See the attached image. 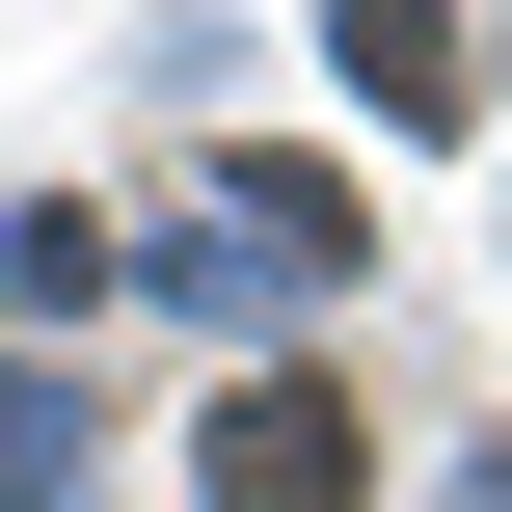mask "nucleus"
Here are the masks:
<instances>
[{"label": "nucleus", "mask_w": 512, "mask_h": 512, "mask_svg": "<svg viewBox=\"0 0 512 512\" xmlns=\"http://www.w3.org/2000/svg\"><path fill=\"white\" fill-rule=\"evenodd\" d=\"M189 512H351V405H324V378H243V405L189 432Z\"/></svg>", "instance_id": "f257e3e1"}, {"label": "nucleus", "mask_w": 512, "mask_h": 512, "mask_svg": "<svg viewBox=\"0 0 512 512\" xmlns=\"http://www.w3.org/2000/svg\"><path fill=\"white\" fill-rule=\"evenodd\" d=\"M324 54H351V108H405V135H459V108H486V27H432V0H351Z\"/></svg>", "instance_id": "f03ea898"}]
</instances>
